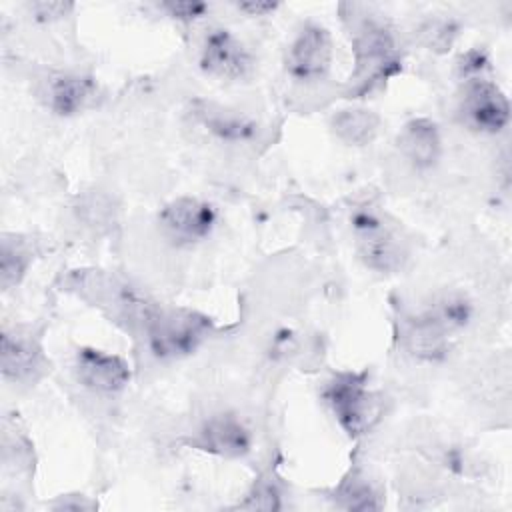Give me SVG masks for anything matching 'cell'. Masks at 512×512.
Segmentation results:
<instances>
[{"label": "cell", "mask_w": 512, "mask_h": 512, "mask_svg": "<svg viewBox=\"0 0 512 512\" xmlns=\"http://www.w3.org/2000/svg\"><path fill=\"white\" fill-rule=\"evenodd\" d=\"M356 252L374 272H398L408 260V244L400 230L374 210H358L352 216Z\"/></svg>", "instance_id": "cell-2"}, {"label": "cell", "mask_w": 512, "mask_h": 512, "mask_svg": "<svg viewBox=\"0 0 512 512\" xmlns=\"http://www.w3.org/2000/svg\"><path fill=\"white\" fill-rule=\"evenodd\" d=\"M192 114L210 134L226 142L248 140L256 132L254 120L238 110L220 106L216 102L196 100L192 106Z\"/></svg>", "instance_id": "cell-13"}, {"label": "cell", "mask_w": 512, "mask_h": 512, "mask_svg": "<svg viewBox=\"0 0 512 512\" xmlns=\"http://www.w3.org/2000/svg\"><path fill=\"white\" fill-rule=\"evenodd\" d=\"M396 146L416 170H428L436 166L442 154V138L438 126L428 118L408 120L398 132Z\"/></svg>", "instance_id": "cell-12"}, {"label": "cell", "mask_w": 512, "mask_h": 512, "mask_svg": "<svg viewBox=\"0 0 512 512\" xmlns=\"http://www.w3.org/2000/svg\"><path fill=\"white\" fill-rule=\"evenodd\" d=\"M334 48L330 32L314 22L304 24L286 50V74L302 84L320 82L332 68Z\"/></svg>", "instance_id": "cell-5"}, {"label": "cell", "mask_w": 512, "mask_h": 512, "mask_svg": "<svg viewBox=\"0 0 512 512\" xmlns=\"http://www.w3.org/2000/svg\"><path fill=\"white\" fill-rule=\"evenodd\" d=\"M40 346L34 338L20 332H2L0 368L6 380H26L40 368Z\"/></svg>", "instance_id": "cell-14"}, {"label": "cell", "mask_w": 512, "mask_h": 512, "mask_svg": "<svg viewBox=\"0 0 512 512\" xmlns=\"http://www.w3.org/2000/svg\"><path fill=\"white\" fill-rule=\"evenodd\" d=\"M144 324L148 348L160 360L192 354L210 328L206 316L186 308H152Z\"/></svg>", "instance_id": "cell-1"}, {"label": "cell", "mask_w": 512, "mask_h": 512, "mask_svg": "<svg viewBox=\"0 0 512 512\" xmlns=\"http://www.w3.org/2000/svg\"><path fill=\"white\" fill-rule=\"evenodd\" d=\"M354 50V80L370 86L394 72L398 64L396 38L392 30L376 18H362L352 34Z\"/></svg>", "instance_id": "cell-3"}, {"label": "cell", "mask_w": 512, "mask_h": 512, "mask_svg": "<svg viewBox=\"0 0 512 512\" xmlns=\"http://www.w3.org/2000/svg\"><path fill=\"white\" fill-rule=\"evenodd\" d=\"M196 446L216 456L240 458L250 452L252 434L240 418L232 414H216L200 426Z\"/></svg>", "instance_id": "cell-11"}, {"label": "cell", "mask_w": 512, "mask_h": 512, "mask_svg": "<svg viewBox=\"0 0 512 512\" xmlns=\"http://www.w3.org/2000/svg\"><path fill=\"white\" fill-rule=\"evenodd\" d=\"M74 372L84 388L104 396L122 392L130 382V366L122 356L90 346L78 348Z\"/></svg>", "instance_id": "cell-9"}, {"label": "cell", "mask_w": 512, "mask_h": 512, "mask_svg": "<svg viewBox=\"0 0 512 512\" xmlns=\"http://www.w3.org/2000/svg\"><path fill=\"white\" fill-rule=\"evenodd\" d=\"M452 332L428 308L408 316L402 326V344L406 352L424 362H436L450 350Z\"/></svg>", "instance_id": "cell-10"}, {"label": "cell", "mask_w": 512, "mask_h": 512, "mask_svg": "<svg viewBox=\"0 0 512 512\" xmlns=\"http://www.w3.org/2000/svg\"><path fill=\"white\" fill-rule=\"evenodd\" d=\"M30 266V252L16 240L4 236L0 248V284L4 290H10L22 282Z\"/></svg>", "instance_id": "cell-17"}, {"label": "cell", "mask_w": 512, "mask_h": 512, "mask_svg": "<svg viewBox=\"0 0 512 512\" xmlns=\"http://www.w3.org/2000/svg\"><path fill=\"white\" fill-rule=\"evenodd\" d=\"M324 400L348 436L364 434L378 416V400L364 374H338L326 386Z\"/></svg>", "instance_id": "cell-4"}, {"label": "cell", "mask_w": 512, "mask_h": 512, "mask_svg": "<svg viewBox=\"0 0 512 512\" xmlns=\"http://www.w3.org/2000/svg\"><path fill=\"white\" fill-rule=\"evenodd\" d=\"M28 8L38 20H58L66 16L74 6L68 2H34Z\"/></svg>", "instance_id": "cell-21"}, {"label": "cell", "mask_w": 512, "mask_h": 512, "mask_svg": "<svg viewBox=\"0 0 512 512\" xmlns=\"http://www.w3.org/2000/svg\"><path fill=\"white\" fill-rule=\"evenodd\" d=\"M158 8L162 12H166L174 20L192 22V20H196V18L206 14L208 4H204V2H190V0H170V2H162Z\"/></svg>", "instance_id": "cell-20"}, {"label": "cell", "mask_w": 512, "mask_h": 512, "mask_svg": "<svg viewBox=\"0 0 512 512\" xmlns=\"http://www.w3.org/2000/svg\"><path fill=\"white\" fill-rule=\"evenodd\" d=\"M332 130L344 144L366 146L380 130V116L368 108H344L334 114Z\"/></svg>", "instance_id": "cell-16"}, {"label": "cell", "mask_w": 512, "mask_h": 512, "mask_svg": "<svg viewBox=\"0 0 512 512\" xmlns=\"http://www.w3.org/2000/svg\"><path fill=\"white\" fill-rule=\"evenodd\" d=\"M96 84L82 74H58L48 84V106L58 116H74L90 106Z\"/></svg>", "instance_id": "cell-15"}, {"label": "cell", "mask_w": 512, "mask_h": 512, "mask_svg": "<svg viewBox=\"0 0 512 512\" xmlns=\"http://www.w3.org/2000/svg\"><path fill=\"white\" fill-rule=\"evenodd\" d=\"M458 112L464 124L482 134H498L510 122V102L498 84L482 76L464 84Z\"/></svg>", "instance_id": "cell-6"}, {"label": "cell", "mask_w": 512, "mask_h": 512, "mask_svg": "<svg viewBox=\"0 0 512 512\" xmlns=\"http://www.w3.org/2000/svg\"><path fill=\"white\" fill-rule=\"evenodd\" d=\"M238 506L248 508V510H254V508L256 510H276V508H280V492L274 486V482L260 480L254 484V488L246 496V500Z\"/></svg>", "instance_id": "cell-19"}, {"label": "cell", "mask_w": 512, "mask_h": 512, "mask_svg": "<svg viewBox=\"0 0 512 512\" xmlns=\"http://www.w3.org/2000/svg\"><path fill=\"white\" fill-rule=\"evenodd\" d=\"M200 68L218 80H240L252 70V54L244 42L226 28H212L200 46Z\"/></svg>", "instance_id": "cell-8"}, {"label": "cell", "mask_w": 512, "mask_h": 512, "mask_svg": "<svg viewBox=\"0 0 512 512\" xmlns=\"http://www.w3.org/2000/svg\"><path fill=\"white\" fill-rule=\"evenodd\" d=\"M236 8L248 16H268L278 10V2H266V0H250V2H240Z\"/></svg>", "instance_id": "cell-22"}, {"label": "cell", "mask_w": 512, "mask_h": 512, "mask_svg": "<svg viewBox=\"0 0 512 512\" xmlns=\"http://www.w3.org/2000/svg\"><path fill=\"white\" fill-rule=\"evenodd\" d=\"M216 218L214 206L194 196L174 198L160 210V226L164 234L180 246L206 240L216 226Z\"/></svg>", "instance_id": "cell-7"}, {"label": "cell", "mask_w": 512, "mask_h": 512, "mask_svg": "<svg viewBox=\"0 0 512 512\" xmlns=\"http://www.w3.org/2000/svg\"><path fill=\"white\" fill-rule=\"evenodd\" d=\"M334 496H336V506L344 510H376L380 506L374 488L356 474L344 480Z\"/></svg>", "instance_id": "cell-18"}]
</instances>
